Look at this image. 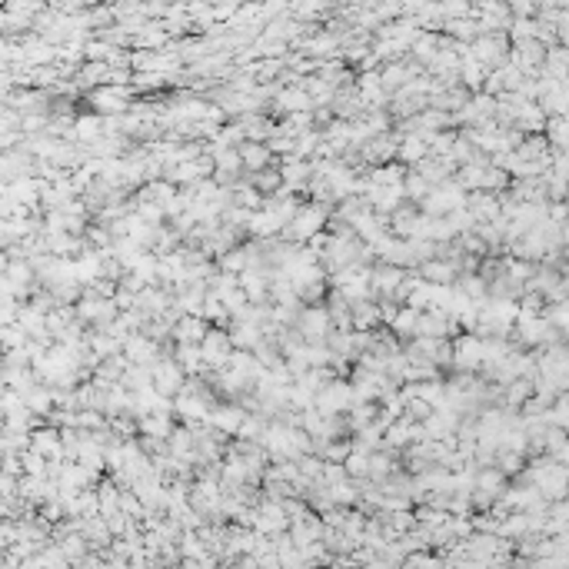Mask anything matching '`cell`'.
<instances>
[{"mask_svg": "<svg viewBox=\"0 0 569 569\" xmlns=\"http://www.w3.org/2000/svg\"><path fill=\"white\" fill-rule=\"evenodd\" d=\"M323 220H327V216H323L320 207H300L296 216L283 227V233H287L290 240H313L316 233H320V227H323Z\"/></svg>", "mask_w": 569, "mask_h": 569, "instance_id": "6da1fadb", "label": "cell"}, {"mask_svg": "<svg viewBox=\"0 0 569 569\" xmlns=\"http://www.w3.org/2000/svg\"><path fill=\"white\" fill-rule=\"evenodd\" d=\"M200 350H203V363H214V367L223 369L230 363V356H233V336L223 333V329H210L203 336Z\"/></svg>", "mask_w": 569, "mask_h": 569, "instance_id": "7a4b0ae2", "label": "cell"}, {"mask_svg": "<svg viewBox=\"0 0 569 569\" xmlns=\"http://www.w3.org/2000/svg\"><path fill=\"white\" fill-rule=\"evenodd\" d=\"M353 396H356L353 386H346V383H340V379H333V383H327L323 390L316 393V410H323L327 417H333V413L346 410Z\"/></svg>", "mask_w": 569, "mask_h": 569, "instance_id": "3957f363", "label": "cell"}, {"mask_svg": "<svg viewBox=\"0 0 569 569\" xmlns=\"http://www.w3.org/2000/svg\"><path fill=\"white\" fill-rule=\"evenodd\" d=\"M153 386L164 393V396H177L180 390H183V367L180 363H174V360H160V363H153Z\"/></svg>", "mask_w": 569, "mask_h": 569, "instance_id": "277c9868", "label": "cell"}, {"mask_svg": "<svg viewBox=\"0 0 569 569\" xmlns=\"http://www.w3.org/2000/svg\"><path fill=\"white\" fill-rule=\"evenodd\" d=\"M329 313L327 310H303V316H300V333H303V340L310 343H320L329 336Z\"/></svg>", "mask_w": 569, "mask_h": 569, "instance_id": "5b68a950", "label": "cell"}, {"mask_svg": "<svg viewBox=\"0 0 569 569\" xmlns=\"http://www.w3.org/2000/svg\"><path fill=\"white\" fill-rule=\"evenodd\" d=\"M463 203V197H459V190L453 187H443V190H433L430 197L423 200V207H426V214L436 216V214H450L453 207H459Z\"/></svg>", "mask_w": 569, "mask_h": 569, "instance_id": "8992f818", "label": "cell"}, {"mask_svg": "<svg viewBox=\"0 0 569 569\" xmlns=\"http://www.w3.org/2000/svg\"><path fill=\"white\" fill-rule=\"evenodd\" d=\"M126 353L133 363H143V367H153L157 363V343L150 336H130L126 340Z\"/></svg>", "mask_w": 569, "mask_h": 569, "instance_id": "52a82bcc", "label": "cell"}, {"mask_svg": "<svg viewBox=\"0 0 569 569\" xmlns=\"http://www.w3.org/2000/svg\"><path fill=\"white\" fill-rule=\"evenodd\" d=\"M210 423H214V430H220V433H240L243 430V410H237V406L214 410V413H210Z\"/></svg>", "mask_w": 569, "mask_h": 569, "instance_id": "ba28073f", "label": "cell"}, {"mask_svg": "<svg viewBox=\"0 0 569 569\" xmlns=\"http://www.w3.org/2000/svg\"><path fill=\"white\" fill-rule=\"evenodd\" d=\"M60 443H63V433H57V430H40V433H34L30 446H34L40 456H47V459H60Z\"/></svg>", "mask_w": 569, "mask_h": 569, "instance_id": "9c48e42d", "label": "cell"}, {"mask_svg": "<svg viewBox=\"0 0 569 569\" xmlns=\"http://www.w3.org/2000/svg\"><path fill=\"white\" fill-rule=\"evenodd\" d=\"M174 333H177L180 343H203V336H207L210 329H203L200 313H190V316H183V320H180Z\"/></svg>", "mask_w": 569, "mask_h": 569, "instance_id": "30bf717a", "label": "cell"}, {"mask_svg": "<svg viewBox=\"0 0 569 569\" xmlns=\"http://www.w3.org/2000/svg\"><path fill=\"white\" fill-rule=\"evenodd\" d=\"M400 287H403V270H400V266H383V270L373 273V290L400 293Z\"/></svg>", "mask_w": 569, "mask_h": 569, "instance_id": "8fae6325", "label": "cell"}, {"mask_svg": "<svg viewBox=\"0 0 569 569\" xmlns=\"http://www.w3.org/2000/svg\"><path fill=\"white\" fill-rule=\"evenodd\" d=\"M426 133L423 137H410L403 140L400 147H396V153H400V160H406V164H417V160H426V153H430V143H426Z\"/></svg>", "mask_w": 569, "mask_h": 569, "instance_id": "7c38bea8", "label": "cell"}, {"mask_svg": "<svg viewBox=\"0 0 569 569\" xmlns=\"http://www.w3.org/2000/svg\"><path fill=\"white\" fill-rule=\"evenodd\" d=\"M256 530L260 532H277V530H287V516H283V509L273 503H266L263 509H260V519H256Z\"/></svg>", "mask_w": 569, "mask_h": 569, "instance_id": "4fadbf2b", "label": "cell"}, {"mask_svg": "<svg viewBox=\"0 0 569 569\" xmlns=\"http://www.w3.org/2000/svg\"><path fill=\"white\" fill-rule=\"evenodd\" d=\"M240 157L247 170H263L266 160H270V147L266 143H247V147H240Z\"/></svg>", "mask_w": 569, "mask_h": 569, "instance_id": "5bb4252c", "label": "cell"}, {"mask_svg": "<svg viewBox=\"0 0 569 569\" xmlns=\"http://www.w3.org/2000/svg\"><path fill=\"white\" fill-rule=\"evenodd\" d=\"M240 287L247 290V296H253V300H260V296H266V280L260 270H243L240 273Z\"/></svg>", "mask_w": 569, "mask_h": 569, "instance_id": "9a60e30c", "label": "cell"}, {"mask_svg": "<svg viewBox=\"0 0 569 569\" xmlns=\"http://www.w3.org/2000/svg\"><path fill=\"white\" fill-rule=\"evenodd\" d=\"M200 356H203V350H197L193 343H180V350H177V363L187 373H193V369H200Z\"/></svg>", "mask_w": 569, "mask_h": 569, "instance_id": "2e32d148", "label": "cell"}, {"mask_svg": "<svg viewBox=\"0 0 569 569\" xmlns=\"http://www.w3.org/2000/svg\"><path fill=\"white\" fill-rule=\"evenodd\" d=\"M403 190H406V197H413V200H426L430 197V180L423 177V174H413V177L403 180Z\"/></svg>", "mask_w": 569, "mask_h": 569, "instance_id": "e0dca14e", "label": "cell"}, {"mask_svg": "<svg viewBox=\"0 0 569 569\" xmlns=\"http://www.w3.org/2000/svg\"><path fill=\"white\" fill-rule=\"evenodd\" d=\"M403 170H396V166H379L369 174V183H377V187H393V183H403Z\"/></svg>", "mask_w": 569, "mask_h": 569, "instance_id": "ac0fdd59", "label": "cell"}, {"mask_svg": "<svg viewBox=\"0 0 569 569\" xmlns=\"http://www.w3.org/2000/svg\"><path fill=\"white\" fill-rule=\"evenodd\" d=\"M480 353H483V346H476L473 340H463L456 346V367H473Z\"/></svg>", "mask_w": 569, "mask_h": 569, "instance_id": "d6986e66", "label": "cell"}, {"mask_svg": "<svg viewBox=\"0 0 569 569\" xmlns=\"http://www.w3.org/2000/svg\"><path fill=\"white\" fill-rule=\"evenodd\" d=\"M423 277L433 280V283H446V280L456 277V270L450 263H423Z\"/></svg>", "mask_w": 569, "mask_h": 569, "instance_id": "ffe728a7", "label": "cell"}, {"mask_svg": "<svg viewBox=\"0 0 569 569\" xmlns=\"http://www.w3.org/2000/svg\"><path fill=\"white\" fill-rule=\"evenodd\" d=\"M230 336H233V343H240V346H253V343H260V327L256 323H240Z\"/></svg>", "mask_w": 569, "mask_h": 569, "instance_id": "44dd1931", "label": "cell"}, {"mask_svg": "<svg viewBox=\"0 0 569 569\" xmlns=\"http://www.w3.org/2000/svg\"><path fill=\"white\" fill-rule=\"evenodd\" d=\"M417 320H419V310L417 306H410V310H403V313H396L393 329H396V333H417Z\"/></svg>", "mask_w": 569, "mask_h": 569, "instance_id": "7402d4cb", "label": "cell"}, {"mask_svg": "<svg viewBox=\"0 0 569 569\" xmlns=\"http://www.w3.org/2000/svg\"><path fill=\"white\" fill-rule=\"evenodd\" d=\"M220 263H223V270H227V273H233V270H240V273H243V270H247V263H250V253H247V250H230V253H223V260H220Z\"/></svg>", "mask_w": 569, "mask_h": 569, "instance_id": "603a6c76", "label": "cell"}, {"mask_svg": "<svg viewBox=\"0 0 569 569\" xmlns=\"http://www.w3.org/2000/svg\"><path fill=\"white\" fill-rule=\"evenodd\" d=\"M280 174H283V183H300V180L310 174V166H306L303 160H290V164L283 166Z\"/></svg>", "mask_w": 569, "mask_h": 569, "instance_id": "cb8c5ba5", "label": "cell"}, {"mask_svg": "<svg viewBox=\"0 0 569 569\" xmlns=\"http://www.w3.org/2000/svg\"><path fill=\"white\" fill-rule=\"evenodd\" d=\"M346 473H353V476H369V456L367 453L346 456Z\"/></svg>", "mask_w": 569, "mask_h": 569, "instance_id": "d4e9b609", "label": "cell"}, {"mask_svg": "<svg viewBox=\"0 0 569 569\" xmlns=\"http://www.w3.org/2000/svg\"><path fill=\"white\" fill-rule=\"evenodd\" d=\"M100 120L97 117H84V120H77V137L80 140H93L97 133H100Z\"/></svg>", "mask_w": 569, "mask_h": 569, "instance_id": "484cf974", "label": "cell"}, {"mask_svg": "<svg viewBox=\"0 0 569 569\" xmlns=\"http://www.w3.org/2000/svg\"><path fill=\"white\" fill-rule=\"evenodd\" d=\"M253 183H256V190H266V193H273V190L283 183V174H253Z\"/></svg>", "mask_w": 569, "mask_h": 569, "instance_id": "4316f807", "label": "cell"}, {"mask_svg": "<svg viewBox=\"0 0 569 569\" xmlns=\"http://www.w3.org/2000/svg\"><path fill=\"white\" fill-rule=\"evenodd\" d=\"M84 543H87L84 532H80V536H67V539H63V553L70 559H77V553H84Z\"/></svg>", "mask_w": 569, "mask_h": 569, "instance_id": "83f0119b", "label": "cell"}, {"mask_svg": "<svg viewBox=\"0 0 569 569\" xmlns=\"http://www.w3.org/2000/svg\"><path fill=\"white\" fill-rule=\"evenodd\" d=\"M280 103H283V107H306V103H310V97L293 90V93H280Z\"/></svg>", "mask_w": 569, "mask_h": 569, "instance_id": "f1b7e54d", "label": "cell"}]
</instances>
